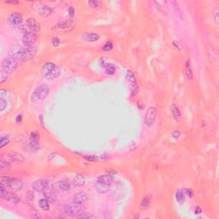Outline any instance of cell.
Segmentation results:
<instances>
[{
  "label": "cell",
  "mask_w": 219,
  "mask_h": 219,
  "mask_svg": "<svg viewBox=\"0 0 219 219\" xmlns=\"http://www.w3.org/2000/svg\"><path fill=\"white\" fill-rule=\"evenodd\" d=\"M64 212L71 216V217H79L81 216V214H83L84 212V207L82 206V204H78V203H75V202H72V203H69L68 205H65L64 206Z\"/></svg>",
  "instance_id": "1"
},
{
  "label": "cell",
  "mask_w": 219,
  "mask_h": 219,
  "mask_svg": "<svg viewBox=\"0 0 219 219\" xmlns=\"http://www.w3.org/2000/svg\"><path fill=\"white\" fill-rule=\"evenodd\" d=\"M49 87L46 85H42L38 87L32 93L31 96V101L32 102H36L38 100H42L46 98V96L49 94Z\"/></svg>",
  "instance_id": "2"
},
{
  "label": "cell",
  "mask_w": 219,
  "mask_h": 219,
  "mask_svg": "<svg viewBox=\"0 0 219 219\" xmlns=\"http://www.w3.org/2000/svg\"><path fill=\"white\" fill-rule=\"evenodd\" d=\"M33 9L35 12H37L40 16L47 17L52 14V10L50 6L46 5V4H43L40 2H35L33 4Z\"/></svg>",
  "instance_id": "3"
},
{
  "label": "cell",
  "mask_w": 219,
  "mask_h": 219,
  "mask_svg": "<svg viewBox=\"0 0 219 219\" xmlns=\"http://www.w3.org/2000/svg\"><path fill=\"white\" fill-rule=\"evenodd\" d=\"M10 58H12L16 61H25L26 60L25 48L20 46H13L10 51Z\"/></svg>",
  "instance_id": "4"
},
{
  "label": "cell",
  "mask_w": 219,
  "mask_h": 219,
  "mask_svg": "<svg viewBox=\"0 0 219 219\" xmlns=\"http://www.w3.org/2000/svg\"><path fill=\"white\" fill-rule=\"evenodd\" d=\"M17 61L13 59L12 58H8L4 60L3 64H2V70L6 73L7 75H10L12 74L16 68H17Z\"/></svg>",
  "instance_id": "5"
},
{
  "label": "cell",
  "mask_w": 219,
  "mask_h": 219,
  "mask_svg": "<svg viewBox=\"0 0 219 219\" xmlns=\"http://www.w3.org/2000/svg\"><path fill=\"white\" fill-rule=\"evenodd\" d=\"M37 41V35L34 33L25 31L22 35V43L24 46H34Z\"/></svg>",
  "instance_id": "6"
},
{
  "label": "cell",
  "mask_w": 219,
  "mask_h": 219,
  "mask_svg": "<svg viewBox=\"0 0 219 219\" xmlns=\"http://www.w3.org/2000/svg\"><path fill=\"white\" fill-rule=\"evenodd\" d=\"M156 116H157V110H156L155 107H153V106L149 107L148 110H146V116H145V122H146V126L151 127L154 124L156 120Z\"/></svg>",
  "instance_id": "7"
},
{
  "label": "cell",
  "mask_w": 219,
  "mask_h": 219,
  "mask_svg": "<svg viewBox=\"0 0 219 219\" xmlns=\"http://www.w3.org/2000/svg\"><path fill=\"white\" fill-rule=\"evenodd\" d=\"M2 157H5L6 160L9 162H12V163H22L25 158L22 154L17 153V152H8L5 154H3Z\"/></svg>",
  "instance_id": "8"
},
{
  "label": "cell",
  "mask_w": 219,
  "mask_h": 219,
  "mask_svg": "<svg viewBox=\"0 0 219 219\" xmlns=\"http://www.w3.org/2000/svg\"><path fill=\"white\" fill-rule=\"evenodd\" d=\"M26 25L27 28L28 29L29 32L37 34L40 31V25L38 22L34 18H28L26 21Z\"/></svg>",
  "instance_id": "9"
},
{
  "label": "cell",
  "mask_w": 219,
  "mask_h": 219,
  "mask_svg": "<svg viewBox=\"0 0 219 219\" xmlns=\"http://www.w3.org/2000/svg\"><path fill=\"white\" fill-rule=\"evenodd\" d=\"M9 22L12 27H20L22 23V16L18 12H14L9 16Z\"/></svg>",
  "instance_id": "10"
},
{
  "label": "cell",
  "mask_w": 219,
  "mask_h": 219,
  "mask_svg": "<svg viewBox=\"0 0 219 219\" xmlns=\"http://www.w3.org/2000/svg\"><path fill=\"white\" fill-rule=\"evenodd\" d=\"M48 185H49V183L46 180L40 179V180H37V181L34 182L33 184H32V187L35 191L41 193V192H44L48 188Z\"/></svg>",
  "instance_id": "11"
},
{
  "label": "cell",
  "mask_w": 219,
  "mask_h": 219,
  "mask_svg": "<svg viewBox=\"0 0 219 219\" xmlns=\"http://www.w3.org/2000/svg\"><path fill=\"white\" fill-rule=\"evenodd\" d=\"M127 80L130 82V87H131V91L134 94L138 93L139 87L136 82V79L134 77V75L133 74L131 70H128L127 72Z\"/></svg>",
  "instance_id": "12"
},
{
  "label": "cell",
  "mask_w": 219,
  "mask_h": 219,
  "mask_svg": "<svg viewBox=\"0 0 219 219\" xmlns=\"http://www.w3.org/2000/svg\"><path fill=\"white\" fill-rule=\"evenodd\" d=\"M10 188L13 191L22 190L23 188L22 181L18 178L11 177V180H10Z\"/></svg>",
  "instance_id": "13"
},
{
  "label": "cell",
  "mask_w": 219,
  "mask_h": 219,
  "mask_svg": "<svg viewBox=\"0 0 219 219\" xmlns=\"http://www.w3.org/2000/svg\"><path fill=\"white\" fill-rule=\"evenodd\" d=\"M87 195L84 193V192H79L77 194H75L74 197H73V201L78 204H84L87 201Z\"/></svg>",
  "instance_id": "14"
},
{
  "label": "cell",
  "mask_w": 219,
  "mask_h": 219,
  "mask_svg": "<svg viewBox=\"0 0 219 219\" xmlns=\"http://www.w3.org/2000/svg\"><path fill=\"white\" fill-rule=\"evenodd\" d=\"M24 48H25V53H26V60L25 61L33 58L37 53V48L35 46H24Z\"/></svg>",
  "instance_id": "15"
},
{
  "label": "cell",
  "mask_w": 219,
  "mask_h": 219,
  "mask_svg": "<svg viewBox=\"0 0 219 219\" xmlns=\"http://www.w3.org/2000/svg\"><path fill=\"white\" fill-rule=\"evenodd\" d=\"M56 67L57 66L53 63H46L43 65V67L41 69V74L46 77V75H49L52 71H53L54 69H56Z\"/></svg>",
  "instance_id": "16"
},
{
  "label": "cell",
  "mask_w": 219,
  "mask_h": 219,
  "mask_svg": "<svg viewBox=\"0 0 219 219\" xmlns=\"http://www.w3.org/2000/svg\"><path fill=\"white\" fill-rule=\"evenodd\" d=\"M3 199H4V200H6V201L9 202V203H10V204H13V205H16L18 202L20 201L19 197L16 196L15 194L9 193V192H7V193H6L5 195L4 196Z\"/></svg>",
  "instance_id": "17"
},
{
  "label": "cell",
  "mask_w": 219,
  "mask_h": 219,
  "mask_svg": "<svg viewBox=\"0 0 219 219\" xmlns=\"http://www.w3.org/2000/svg\"><path fill=\"white\" fill-rule=\"evenodd\" d=\"M44 195L46 197V200H48L50 202H55L57 200V194L56 192L53 190L52 188H46L44 191Z\"/></svg>",
  "instance_id": "18"
},
{
  "label": "cell",
  "mask_w": 219,
  "mask_h": 219,
  "mask_svg": "<svg viewBox=\"0 0 219 219\" xmlns=\"http://www.w3.org/2000/svg\"><path fill=\"white\" fill-rule=\"evenodd\" d=\"M82 40L85 41H89V42H95V41L98 40L99 39V35L98 34H94V33H87V34H83L81 36Z\"/></svg>",
  "instance_id": "19"
},
{
  "label": "cell",
  "mask_w": 219,
  "mask_h": 219,
  "mask_svg": "<svg viewBox=\"0 0 219 219\" xmlns=\"http://www.w3.org/2000/svg\"><path fill=\"white\" fill-rule=\"evenodd\" d=\"M97 182H100V183H104L106 185H111L112 182H113V178L110 175H104V176H98L97 179Z\"/></svg>",
  "instance_id": "20"
},
{
  "label": "cell",
  "mask_w": 219,
  "mask_h": 219,
  "mask_svg": "<svg viewBox=\"0 0 219 219\" xmlns=\"http://www.w3.org/2000/svg\"><path fill=\"white\" fill-rule=\"evenodd\" d=\"M152 202V196L151 195H146L142 198L141 201L140 203V209H146L150 206Z\"/></svg>",
  "instance_id": "21"
},
{
  "label": "cell",
  "mask_w": 219,
  "mask_h": 219,
  "mask_svg": "<svg viewBox=\"0 0 219 219\" xmlns=\"http://www.w3.org/2000/svg\"><path fill=\"white\" fill-rule=\"evenodd\" d=\"M60 74H61V69H59L58 67H56V69H54L53 71H52L49 75H46L45 78L48 79V80H54V79L59 77Z\"/></svg>",
  "instance_id": "22"
},
{
  "label": "cell",
  "mask_w": 219,
  "mask_h": 219,
  "mask_svg": "<svg viewBox=\"0 0 219 219\" xmlns=\"http://www.w3.org/2000/svg\"><path fill=\"white\" fill-rule=\"evenodd\" d=\"M171 112H172L174 118L176 121H179L180 117H181V111H180V109H179V107L176 104H173L171 105Z\"/></svg>",
  "instance_id": "23"
},
{
  "label": "cell",
  "mask_w": 219,
  "mask_h": 219,
  "mask_svg": "<svg viewBox=\"0 0 219 219\" xmlns=\"http://www.w3.org/2000/svg\"><path fill=\"white\" fill-rule=\"evenodd\" d=\"M58 185L59 189L61 191H63V192H67V191H69V189H70V185H69V182H68L67 181H65V180L60 181V182L58 183Z\"/></svg>",
  "instance_id": "24"
},
{
  "label": "cell",
  "mask_w": 219,
  "mask_h": 219,
  "mask_svg": "<svg viewBox=\"0 0 219 219\" xmlns=\"http://www.w3.org/2000/svg\"><path fill=\"white\" fill-rule=\"evenodd\" d=\"M73 182H74V184L75 186H83L85 184V178H84L83 176L78 174L73 179Z\"/></svg>",
  "instance_id": "25"
},
{
  "label": "cell",
  "mask_w": 219,
  "mask_h": 219,
  "mask_svg": "<svg viewBox=\"0 0 219 219\" xmlns=\"http://www.w3.org/2000/svg\"><path fill=\"white\" fill-rule=\"evenodd\" d=\"M110 185H106L104 184V183H100V182H98L96 183V189L99 192V193H106L108 192V190L110 189Z\"/></svg>",
  "instance_id": "26"
},
{
  "label": "cell",
  "mask_w": 219,
  "mask_h": 219,
  "mask_svg": "<svg viewBox=\"0 0 219 219\" xmlns=\"http://www.w3.org/2000/svg\"><path fill=\"white\" fill-rule=\"evenodd\" d=\"M39 206L40 207L44 210V211H49L50 209V201L46 199H42L39 201Z\"/></svg>",
  "instance_id": "27"
},
{
  "label": "cell",
  "mask_w": 219,
  "mask_h": 219,
  "mask_svg": "<svg viewBox=\"0 0 219 219\" xmlns=\"http://www.w3.org/2000/svg\"><path fill=\"white\" fill-rule=\"evenodd\" d=\"M10 169V164L7 160H4L3 158L0 161V170L1 171H7Z\"/></svg>",
  "instance_id": "28"
},
{
  "label": "cell",
  "mask_w": 219,
  "mask_h": 219,
  "mask_svg": "<svg viewBox=\"0 0 219 219\" xmlns=\"http://www.w3.org/2000/svg\"><path fill=\"white\" fill-rule=\"evenodd\" d=\"M71 26H72V22L70 21H60L57 24V28L63 29L69 28V27H71Z\"/></svg>",
  "instance_id": "29"
},
{
  "label": "cell",
  "mask_w": 219,
  "mask_h": 219,
  "mask_svg": "<svg viewBox=\"0 0 219 219\" xmlns=\"http://www.w3.org/2000/svg\"><path fill=\"white\" fill-rule=\"evenodd\" d=\"M10 180H11V177H8V176H3V177H1L0 184H1V186H4V188H10Z\"/></svg>",
  "instance_id": "30"
},
{
  "label": "cell",
  "mask_w": 219,
  "mask_h": 219,
  "mask_svg": "<svg viewBox=\"0 0 219 219\" xmlns=\"http://www.w3.org/2000/svg\"><path fill=\"white\" fill-rule=\"evenodd\" d=\"M176 199L179 203H182L185 201V194L184 192L182 190H178L176 193Z\"/></svg>",
  "instance_id": "31"
},
{
  "label": "cell",
  "mask_w": 219,
  "mask_h": 219,
  "mask_svg": "<svg viewBox=\"0 0 219 219\" xmlns=\"http://www.w3.org/2000/svg\"><path fill=\"white\" fill-rule=\"evenodd\" d=\"M186 74H187V76H188V80H192L193 79V71H192V69H191L189 61H188L187 64H186Z\"/></svg>",
  "instance_id": "32"
},
{
  "label": "cell",
  "mask_w": 219,
  "mask_h": 219,
  "mask_svg": "<svg viewBox=\"0 0 219 219\" xmlns=\"http://www.w3.org/2000/svg\"><path fill=\"white\" fill-rule=\"evenodd\" d=\"M9 142H10V137L8 135H3L0 140V147L3 148L4 146L8 145Z\"/></svg>",
  "instance_id": "33"
},
{
  "label": "cell",
  "mask_w": 219,
  "mask_h": 219,
  "mask_svg": "<svg viewBox=\"0 0 219 219\" xmlns=\"http://www.w3.org/2000/svg\"><path fill=\"white\" fill-rule=\"evenodd\" d=\"M88 5L91 6L92 8H94V9H96V8H98V7H100L101 5V2L100 1H98V0H93V1H88Z\"/></svg>",
  "instance_id": "34"
},
{
  "label": "cell",
  "mask_w": 219,
  "mask_h": 219,
  "mask_svg": "<svg viewBox=\"0 0 219 219\" xmlns=\"http://www.w3.org/2000/svg\"><path fill=\"white\" fill-rule=\"evenodd\" d=\"M99 63H100V65H101V66H102L104 69H106V68H108V67H110V66H111V65L113 64H111L110 61H108V60L104 59V58L101 59Z\"/></svg>",
  "instance_id": "35"
},
{
  "label": "cell",
  "mask_w": 219,
  "mask_h": 219,
  "mask_svg": "<svg viewBox=\"0 0 219 219\" xmlns=\"http://www.w3.org/2000/svg\"><path fill=\"white\" fill-rule=\"evenodd\" d=\"M116 72V67L114 66V64H112L111 66H110L108 68L105 69V73L107 75H113Z\"/></svg>",
  "instance_id": "36"
},
{
  "label": "cell",
  "mask_w": 219,
  "mask_h": 219,
  "mask_svg": "<svg viewBox=\"0 0 219 219\" xmlns=\"http://www.w3.org/2000/svg\"><path fill=\"white\" fill-rule=\"evenodd\" d=\"M112 48H113V44H112V42L108 41V42L104 45V47H103V50H104V52H110V51L112 50Z\"/></svg>",
  "instance_id": "37"
},
{
  "label": "cell",
  "mask_w": 219,
  "mask_h": 219,
  "mask_svg": "<svg viewBox=\"0 0 219 219\" xmlns=\"http://www.w3.org/2000/svg\"><path fill=\"white\" fill-rule=\"evenodd\" d=\"M30 146L33 150H37L40 148V145L38 143V140H31V142H30Z\"/></svg>",
  "instance_id": "38"
},
{
  "label": "cell",
  "mask_w": 219,
  "mask_h": 219,
  "mask_svg": "<svg viewBox=\"0 0 219 219\" xmlns=\"http://www.w3.org/2000/svg\"><path fill=\"white\" fill-rule=\"evenodd\" d=\"M60 40L58 39V37L57 36H55V37H53L52 38V46H54V47H58L59 45H60Z\"/></svg>",
  "instance_id": "39"
},
{
  "label": "cell",
  "mask_w": 219,
  "mask_h": 219,
  "mask_svg": "<svg viewBox=\"0 0 219 219\" xmlns=\"http://www.w3.org/2000/svg\"><path fill=\"white\" fill-rule=\"evenodd\" d=\"M6 107H7V101L4 98H1L0 99V109L1 110H5Z\"/></svg>",
  "instance_id": "40"
},
{
  "label": "cell",
  "mask_w": 219,
  "mask_h": 219,
  "mask_svg": "<svg viewBox=\"0 0 219 219\" xmlns=\"http://www.w3.org/2000/svg\"><path fill=\"white\" fill-rule=\"evenodd\" d=\"M7 78H8V75L2 70L1 71V75H0V82L1 83H4L7 80Z\"/></svg>",
  "instance_id": "41"
},
{
  "label": "cell",
  "mask_w": 219,
  "mask_h": 219,
  "mask_svg": "<svg viewBox=\"0 0 219 219\" xmlns=\"http://www.w3.org/2000/svg\"><path fill=\"white\" fill-rule=\"evenodd\" d=\"M6 193H7V191H6L5 188L4 186H0V196H1L2 199L5 195Z\"/></svg>",
  "instance_id": "42"
},
{
  "label": "cell",
  "mask_w": 219,
  "mask_h": 219,
  "mask_svg": "<svg viewBox=\"0 0 219 219\" xmlns=\"http://www.w3.org/2000/svg\"><path fill=\"white\" fill-rule=\"evenodd\" d=\"M39 134L37 132H34L32 133V134H31V140H39Z\"/></svg>",
  "instance_id": "43"
},
{
  "label": "cell",
  "mask_w": 219,
  "mask_h": 219,
  "mask_svg": "<svg viewBox=\"0 0 219 219\" xmlns=\"http://www.w3.org/2000/svg\"><path fill=\"white\" fill-rule=\"evenodd\" d=\"M180 135H181V133H180V131H178V130L174 131L173 134H172V136H173L174 138H179Z\"/></svg>",
  "instance_id": "44"
},
{
  "label": "cell",
  "mask_w": 219,
  "mask_h": 219,
  "mask_svg": "<svg viewBox=\"0 0 219 219\" xmlns=\"http://www.w3.org/2000/svg\"><path fill=\"white\" fill-rule=\"evenodd\" d=\"M185 194H187L188 195L189 197H192L193 196V190H191V189H185Z\"/></svg>",
  "instance_id": "45"
},
{
  "label": "cell",
  "mask_w": 219,
  "mask_h": 219,
  "mask_svg": "<svg viewBox=\"0 0 219 219\" xmlns=\"http://www.w3.org/2000/svg\"><path fill=\"white\" fill-rule=\"evenodd\" d=\"M6 4H18L19 2L18 1H4Z\"/></svg>",
  "instance_id": "46"
},
{
  "label": "cell",
  "mask_w": 219,
  "mask_h": 219,
  "mask_svg": "<svg viewBox=\"0 0 219 219\" xmlns=\"http://www.w3.org/2000/svg\"><path fill=\"white\" fill-rule=\"evenodd\" d=\"M74 12H75L74 11V8H73V7H70V8L69 9V16H72L74 15Z\"/></svg>",
  "instance_id": "47"
},
{
  "label": "cell",
  "mask_w": 219,
  "mask_h": 219,
  "mask_svg": "<svg viewBox=\"0 0 219 219\" xmlns=\"http://www.w3.org/2000/svg\"><path fill=\"white\" fill-rule=\"evenodd\" d=\"M22 115H18L17 117H16V122H17V123H20V122H22Z\"/></svg>",
  "instance_id": "48"
},
{
  "label": "cell",
  "mask_w": 219,
  "mask_h": 219,
  "mask_svg": "<svg viewBox=\"0 0 219 219\" xmlns=\"http://www.w3.org/2000/svg\"><path fill=\"white\" fill-rule=\"evenodd\" d=\"M194 212H195L196 214L200 213V212H201V209H200V207H197L196 209H195V211H194Z\"/></svg>",
  "instance_id": "49"
},
{
  "label": "cell",
  "mask_w": 219,
  "mask_h": 219,
  "mask_svg": "<svg viewBox=\"0 0 219 219\" xmlns=\"http://www.w3.org/2000/svg\"><path fill=\"white\" fill-rule=\"evenodd\" d=\"M215 19H216V22L218 23V12L216 13V16H215Z\"/></svg>",
  "instance_id": "50"
}]
</instances>
